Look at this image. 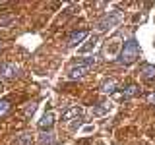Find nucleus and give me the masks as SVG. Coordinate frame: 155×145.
I'll return each instance as SVG.
<instances>
[{
	"instance_id": "obj_1",
	"label": "nucleus",
	"mask_w": 155,
	"mask_h": 145,
	"mask_svg": "<svg viewBox=\"0 0 155 145\" xmlns=\"http://www.w3.org/2000/svg\"><path fill=\"white\" fill-rule=\"evenodd\" d=\"M138 58H140L138 41H136V39H128L122 45V48H120V52H118V62L124 64V66H130V64H134Z\"/></svg>"
},
{
	"instance_id": "obj_2",
	"label": "nucleus",
	"mask_w": 155,
	"mask_h": 145,
	"mask_svg": "<svg viewBox=\"0 0 155 145\" xmlns=\"http://www.w3.org/2000/svg\"><path fill=\"white\" fill-rule=\"evenodd\" d=\"M95 62H97L95 56H87V58L78 60V64H74L70 68V72H68L70 79H78V77H84L85 74H89V70L95 66Z\"/></svg>"
},
{
	"instance_id": "obj_3",
	"label": "nucleus",
	"mask_w": 155,
	"mask_h": 145,
	"mask_svg": "<svg viewBox=\"0 0 155 145\" xmlns=\"http://www.w3.org/2000/svg\"><path fill=\"white\" fill-rule=\"evenodd\" d=\"M120 19H122V12H120V10H110L109 14H105V16L97 21V31H107V29L118 25Z\"/></svg>"
},
{
	"instance_id": "obj_4",
	"label": "nucleus",
	"mask_w": 155,
	"mask_h": 145,
	"mask_svg": "<svg viewBox=\"0 0 155 145\" xmlns=\"http://www.w3.org/2000/svg\"><path fill=\"white\" fill-rule=\"evenodd\" d=\"M0 76H2L4 79H14V77L18 76V66L12 64V62H4V64H0Z\"/></svg>"
},
{
	"instance_id": "obj_5",
	"label": "nucleus",
	"mask_w": 155,
	"mask_h": 145,
	"mask_svg": "<svg viewBox=\"0 0 155 145\" xmlns=\"http://www.w3.org/2000/svg\"><path fill=\"white\" fill-rule=\"evenodd\" d=\"M54 118H56V114L52 112V110H48V112L43 114V118L39 120V130H51L52 128V124H54Z\"/></svg>"
},
{
	"instance_id": "obj_6",
	"label": "nucleus",
	"mask_w": 155,
	"mask_h": 145,
	"mask_svg": "<svg viewBox=\"0 0 155 145\" xmlns=\"http://www.w3.org/2000/svg\"><path fill=\"white\" fill-rule=\"evenodd\" d=\"M87 35H89V31H87V29H81V31H74V33L70 35V39H68V47H78Z\"/></svg>"
},
{
	"instance_id": "obj_7",
	"label": "nucleus",
	"mask_w": 155,
	"mask_h": 145,
	"mask_svg": "<svg viewBox=\"0 0 155 145\" xmlns=\"http://www.w3.org/2000/svg\"><path fill=\"white\" fill-rule=\"evenodd\" d=\"M118 47H120V37H114L113 41H110V45L105 47V54L107 56H116V52H118Z\"/></svg>"
},
{
	"instance_id": "obj_8",
	"label": "nucleus",
	"mask_w": 155,
	"mask_h": 145,
	"mask_svg": "<svg viewBox=\"0 0 155 145\" xmlns=\"http://www.w3.org/2000/svg\"><path fill=\"white\" fill-rule=\"evenodd\" d=\"M140 74H142V77H145V79H151V77H155V66L153 64H142Z\"/></svg>"
},
{
	"instance_id": "obj_9",
	"label": "nucleus",
	"mask_w": 155,
	"mask_h": 145,
	"mask_svg": "<svg viewBox=\"0 0 155 145\" xmlns=\"http://www.w3.org/2000/svg\"><path fill=\"white\" fill-rule=\"evenodd\" d=\"M81 112H84V110L80 108V106H72V108H68L64 114H62V120H64V122H68V120H72V118H76V116H80Z\"/></svg>"
},
{
	"instance_id": "obj_10",
	"label": "nucleus",
	"mask_w": 155,
	"mask_h": 145,
	"mask_svg": "<svg viewBox=\"0 0 155 145\" xmlns=\"http://www.w3.org/2000/svg\"><path fill=\"white\" fill-rule=\"evenodd\" d=\"M138 93H140L138 85H136V83H130V85H126V87H124L122 97H124V99H132V97H136Z\"/></svg>"
},
{
	"instance_id": "obj_11",
	"label": "nucleus",
	"mask_w": 155,
	"mask_h": 145,
	"mask_svg": "<svg viewBox=\"0 0 155 145\" xmlns=\"http://www.w3.org/2000/svg\"><path fill=\"white\" fill-rule=\"evenodd\" d=\"M114 89H116V81L114 79H107L103 85H101V91L103 93H114Z\"/></svg>"
},
{
	"instance_id": "obj_12",
	"label": "nucleus",
	"mask_w": 155,
	"mask_h": 145,
	"mask_svg": "<svg viewBox=\"0 0 155 145\" xmlns=\"http://www.w3.org/2000/svg\"><path fill=\"white\" fill-rule=\"evenodd\" d=\"M95 45H97V37H91L89 41H87L85 45L80 48V52H89V50H93V48H95Z\"/></svg>"
},
{
	"instance_id": "obj_13",
	"label": "nucleus",
	"mask_w": 155,
	"mask_h": 145,
	"mask_svg": "<svg viewBox=\"0 0 155 145\" xmlns=\"http://www.w3.org/2000/svg\"><path fill=\"white\" fill-rule=\"evenodd\" d=\"M41 143L43 145H54V134H51V132L43 134L41 135Z\"/></svg>"
},
{
	"instance_id": "obj_14",
	"label": "nucleus",
	"mask_w": 155,
	"mask_h": 145,
	"mask_svg": "<svg viewBox=\"0 0 155 145\" xmlns=\"http://www.w3.org/2000/svg\"><path fill=\"white\" fill-rule=\"evenodd\" d=\"M10 106H12V105H10V101H8V99H0V116L6 114L8 110H10Z\"/></svg>"
},
{
	"instance_id": "obj_15",
	"label": "nucleus",
	"mask_w": 155,
	"mask_h": 145,
	"mask_svg": "<svg viewBox=\"0 0 155 145\" xmlns=\"http://www.w3.org/2000/svg\"><path fill=\"white\" fill-rule=\"evenodd\" d=\"M107 110H110V105H103V106H95V108H93V114H95V116H101V114H105Z\"/></svg>"
},
{
	"instance_id": "obj_16",
	"label": "nucleus",
	"mask_w": 155,
	"mask_h": 145,
	"mask_svg": "<svg viewBox=\"0 0 155 145\" xmlns=\"http://www.w3.org/2000/svg\"><path fill=\"white\" fill-rule=\"evenodd\" d=\"M29 143H31V134H23L19 137V145H29Z\"/></svg>"
},
{
	"instance_id": "obj_17",
	"label": "nucleus",
	"mask_w": 155,
	"mask_h": 145,
	"mask_svg": "<svg viewBox=\"0 0 155 145\" xmlns=\"http://www.w3.org/2000/svg\"><path fill=\"white\" fill-rule=\"evenodd\" d=\"M35 108H37V105H29L27 110H25V116H31L33 112H35Z\"/></svg>"
},
{
	"instance_id": "obj_18",
	"label": "nucleus",
	"mask_w": 155,
	"mask_h": 145,
	"mask_svg": "<svg viewBox=\"0 0 155 145\" xmlns=\"http://www.w3.org/2000/svg\"><path fill=\"white\" fill-rule=\"evenodd\" d=\"M147 101H149L151 105H155V93H149V95H147Z\"/></svg>"
}]
</instances>
